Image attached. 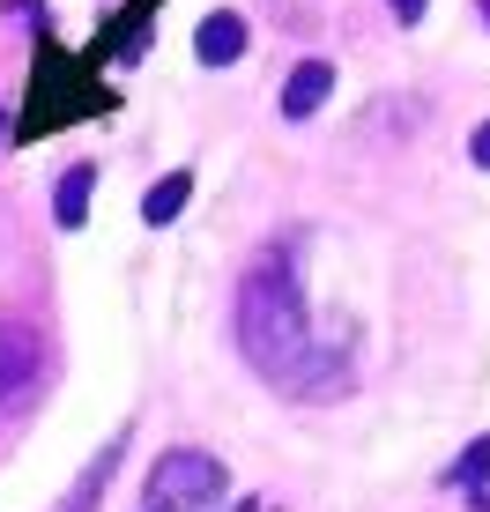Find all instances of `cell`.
<instances>
[{"label":"cell","instance_id":"3","mask_svg":"<svg viewBox=\"0 0 490 512\" xmlns=\"http://www.w3.org/2000/svg\"><path fill=\"white\" fill-rule=\"evenodd\" d=\"M104 97L97 82H90V60H75V52H60V45H45L38 52V90H30V134H45V127H60V119H75V112H104Z\"/></svg>","mask_w":490,"mask_h":512},{"label":"cell","instance_id":"5","mask_svg":"<svg viewBox=\"0 0 490 512\" xmlns=\"http://www.w3.org/2000/svg\"><path fill=\"white\" fill-rule=\"evenodd\" d=\"M194 60H201V67H231V60H245V15H231V8L201 15V30H194Z\"/></svg>","mask_w":490,"mask_h":512},{"label":"cell","instance_id":"10","mask_svg":"<svg viewBox=\"0 0 490 512\" xmlns=\"http://www.w3.org/2000/svg\"><path fill=\"white\" fill-rule=\"evenodd\" d=\"M483 475H490V431H483V438H476V446H468V453H461V461H453V475H446V483H453V490H476V483H483Z\"/></svg>","mask_w":490,"mask_h":512},{"label":"cell","instance_id":"2","mask_svg":"<svg viewBox=\"0 0 490 512\" xmlns=\"http://www.w3.org/2000/svg\"><path fill=\"white\" fill-rule=\"evenodd\" d=\"M223 490H231V475H223L216 453H201V446H171L164 461H156L149 475V512H216L223 505Z\"/></svg>","mask_w":490,"mask_h":512},{"label":"cell","instance_id":"14","mask_svg":"<svg viewBox=\"0 0 490 512\" xmlns=\"http://www.w3.org/2000/svg\"><path fill=\"white\" fill-rule=\"evenodd\" d=\"M483 23H490V0H483Z\"/></svg>","mask_w":490,"mask_h":512},{"label":"cell","instance_id":"6","mask_svg":"<svg viewBox=\"0 0 490 512\" xmlns=\"http://www.w3.org/2000/svg\"><path fill=\"white\" fill-rule=\"evenodd\" d=\"M327 90H335V67L327 60H297L290 82H283V119H312L327 104Z\"/></svg>","mask_w":490,"mask_h":512},{"label":"cell","instance_id":"7","mask_svg":"<svg viewBox=\"0 0 490 512\" xmlns=\"http://www.w3.org/2000/svg\"><path fill=\"white\" fill-rule=\"evenodd\" d=\"M119 461H127V431H119V438H112V446H104V453H97V461H90V468H82V483H75V498H67L60 512H97V505H104V483H112V468H119Z\"/></svg>","mask_w":490,"mask_h":512},{"label":"cell","instance_id":"8","mask_svg":"<svg viewBox=\"0 0 490 512\" xmlns=\"http://www.w3.org/2000/svg\"><path fill=\"white\" fill-rule=\"evenodd\" d=\"M90 186H97V171H90V164H75L60 186H52V216H60L67 231H82V223H90Z\"/></svg>","mask_w":490,"mask_h":512},{"label":"cell","instance_id":"1","mask_svg":"<svg viewBox=\"0 0 490 512\" xmlns=\"http://www.w3.org/2000/svg\"><path fill=\"white\" fill-rule=\"evenodd\" d=\"M238 342L253 357L260 379H275L283 394L305 386V364L320 357L312 349V312H305V282H297V253L290 238L260 245L253 268L238 282Z\"/></svg>","mask_w":490,"mask_h":512},{"label":"cell","instance_id":"11","mask_svg":"<svg viewBox=\"0 0 490 512\" xmlns=\"http://www.w3.org/2000/svg\"><path fill=\"white\" fill-rule=\"evenodd\" d=\"M468 156H476V164L490 171V119H483V127H476V134H468Z\"/></svg>","mask_w":490,"mask_h":512},{"label":"cell","instance_id":"13","mask_svg":"<svg viewBox=\"0 0 490 512\" xmlns=\"http://www.w3.org/2000/svg\"><path fill=\"white\" fill-rule=\"evenodd\" d=\"M0 141H8V112H0Z\"/></svg>","mask_w":490,"mask_h":512},{"label":"cell","instance_id":"9","mask_svg":"<svg viewBox=\"0 0 490 512\" xmlns=\"http://www.w3.org/2000/svg\"><path fill=\"white\" fill-rule=\"evenodd\" d=\"M186 193H194V179H186V171H171V179H156L149 193H142V223H156V231H164L171 216H179L186 208Z\"/></svg>","mask_w":490,"mask_h":512},{"label":"cell","instance_id":"4","mask_svg":"<svg viewBox=\"0 0 490 512\" xmlns=\"http://www.w3.org/2000/svg\"><path fill=\"white\" fill-rule=\"evenodd\" d=\"M38 379H45V334L23 320H0V409L30 401Z\"/></svg>","mask_w":490,"mask_h":512},{"label":"cell","instance_id":"12","mask_svg":"<svg viewBox=\"0 0 490 512\" xmlns=\"http://www.w3.org/2000/svg\"><path fill=\"white\" fill-rule=\"evenodd\" d=\"M394 8V23H424V0H387Z\"/></svg>","mask_w":490,"mask_h":512}]
</instances>
